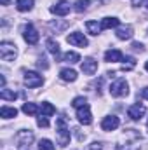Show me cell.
<instances>
[{"instance_id":"6da1fadb","label":"cell","mask_w":148,"mask_h":150,"mask_svg":"<svg viewBox=\"0 0 148 150\" xmlns=\"http://www.w3.org/2000/svg\"><path fill=\"white\" fill-rule=\"evenodd\" d=\"M108 91H110V94L113 98H122V96H127V94H129V86H127L125 79L118 77V79H115L110 84Z\"/></svg>"},{"instance_id":"7a4b0ae2","label":"cell","mask_w":148,"mask_h":150,"mask_svg":"<svg viewBox=\"0 0 148 150\" xmlns=\"http://www.w3.org/2000/svg\"><path fill=\"white\" fill-rule=\"evenodd\" d=\"M56 131H58V138H59V145L61 147H66L70 143V129L66 127V122L65 119H58V124H56Z\"/></svg>"},{"instance_id":"3957f363","label":"cell","mask_w":148,"mask_h":150,"mask_svg":"<svg viewBox=\"0 0 148 150\" xmlns=\"http://www.w3.org/2000/svg\"><path fill=\"white\" fill-rule=\"evenodd\" d=\"M16 45L14 44H11V42H7V40H4L2 44H0V58L4 59V61H14V58H16Z\"/></svg>"},{"instance_id":"277c9868","label":"cell","mask_w":148,"mask_h":150,"mask_svg":"<svg viewBox=\"0 0 148 150\" xmlns=\"http://www.w3.org/2000/svg\"><path fill=\"white\" fill-rule=\"evenodd\" d=\"M16 145H18V149L19 150H26L30 147V143L33 142V133L32 131H19L18 134H16Z\"/></svg>"},{"instance_id":"5b68a950","label":"cell","mask_w":148,"mask_h":150,"mask_svg":"<svg viewBox=\"0 0 148 150\" xmlns=\"http://www.w3.org/2000/svg\"><path fill=\"white\" fill-rule=\"evenodd\" d=\"M23 80H25V84H26L30 89L40 87V86L44 84V79H42V75H38L37 72H26Z\"/></svg>"},{"instance_id":"8992f818","label":"cell","mask_w":148,"mask_h":150,"mask_svg":"<svg viewBox=\"0 0 148 150\" xmlns=\"http://www.w3.org/2000/svg\"><path fill=\"white\" fill-rule=\"evenodd\" d=\"M66 42L68 44H72V45H77V47H87V38L84 37V33H80V32H73V33H70L68 37H66Z\"/></svg>"},{"instance_id":"52a82bcc","label":"cell","mask_w":148,"mask_h":150,"mask_svg":"<svg viewBox=\"0 0 148 150\" xmlns=\"http://www.w3.org/2000/svg\"><path fill=\"white\" fill-rule=\"evenodd\" d=\"M77 119H78V122L84 124V126H89V124L92 122V113L89 110V105H85V107H82V108H77Z\"/></svg>"},{"instance_id":"ba28073f","label":"cell","mask_w":148,"mask_h":150,"mask_svg":"<svg viewBox=\"0 0 148 150\" xmlns=\"http://www.w3.org/2000/svg\"><path fill=\"white\" fill-rule=\"evenodd\" d=\"M23 37H25V40L30 44V45H35L38 42V38H40V35H38V32L33 28V25H26L25 26V33H23Z\"/></svg>"},{"instance_id":"9c48e42d","label":"cell","mask_w":148,"mask_h":150,"mask_svg":"<svg viewBox=\"0 0 148 150\" xmlns=\"http://www.w3.org/2000/svg\"><path fill=\"white\" fill-rule=\"evenodd\" d=\"M70 9H72L70 2L61 0V2H58L56 5H52V7H51V12H52V14H56V16H66V14L70 12Z\"/></svg>"},{"instance_id":"30bf717a","label":"cell","mask_w":148,"mask_h":150,"mask_svg":"<svg viewBox=\"0 0 148 150\" xmlns=\"http://www.w3.org/2000/svg\"><path fill=\"white\" fill-rule=\"evenodd\" d=\"M118 124H120L118 117H117V115H110V117H105V119H103L101 129H103V131H115V129L118 127Z\"/></svg>"},{"instance_id":"8fae6325","label":"cell","mask_w":148,"mask_h":150,"mask_svg":"<svg viewBox=\"0 0 148 150\" xmlns=\"http://www.w3.org/2000/svg\"><path fill=\"white\" fill-rule=\"evenodd\" d=\"M147 112V108L143 107V105H140V103H136V105H132V107H129V110H127V115L132 119V120H140L143 115Z\"/></svg>"},{"instance_id":"7c38bea8","label":"cell","mask_w":148,"mask_h":150,"mask_svg":"<svg viewBox=\"0 0 148 150\" xmlns=\"http://www.w3.org/2000/svg\"><path fill=\"white\" fill-rule=\"evenodd\" d=\"M96 70H98V61H94L92 58L84 59V63H82V72H84V74L85 75H94Z\"/></svg>"},{"instance_id":"4fadbf2b","label":"cell","mask_w":148,"mask_h":150,"mask_svg":"<svg viewBox=\"0 0 148 150\" xmlns=\"http://www.w3.org/2000/svg\"><path fill=\"white\" fill-rule=\"evenodd\" d=\"M105 59L106 61H111V63H117V61H122L124 59V54L118 49H110V51L105 52Z\"/></svg>"},{"instance_id":"5bb4252c","label":"cell","mask_w":148,"mask_h":150,"mask_svg":"<svg viewBox=\"0 0 148 150\" xmlns=\"http://www.w3.org/2000/svg\"><path fill=\"white\" fill-rule=\"evenodd\" d=\"M99 25H101V30H110V28H117L120 25V21L117 18H103Z\"/></svg>"},{"instance_id":"9a60e30c","label":"cell","mask_w":148,"mask_h":150,"mask_svg":"<svg viewBox=\"0 0 148 150\" xmlns=\"http://www.w3.org/2000/svg\"><path fill=\"white\" fill-rule=\"evenodd\" d=\"M59 77L65 80V82H75L77 80V72L72 70V68H63L59 72Z\"/></svg>"},{"instance_id":"2e32d148","label":"cell","mask_w":148,"mask_h":150,"mask_svg":"<svg viewBox=\"0 0 148 150\" xmlns=\"http://www.w3.org/2000/svg\"><path fill=\"white\" fill-rule=\"evenodd\" d=\"M16 9L19 12H28L33 9V0H16Z\"/></svg>"},{"instance_id":"e0dca14e","label":"cell","mask_w":148,"mask_h":150,"mask_svg":"<svg viewBox=\"0 0 148 150\" xmlns=\"http://www.w3.org/2000/svg\"><path fill=\"white\" fill-rule=\"evenodd\" d=\"M132 37V26H120L117 30V38L120 40H127V38Z\"/></svg>"},{"instance_id":"ac0fdd59","label":"cell","mask_w":148,"mask_h":150,"mask_svg":"<svg viewBox=\"0 0 148 150\" xmlns=\"http://www.w3.org/2000/svg\"><path fill=\"white\" fill-rule=\"evenodd\" d=\"M45 45H47V51H49V52H51L54 58H58V56H59V44H58L56 40H52V38H47Z\"/></svg>"},{"instance_id":"d6986e66","label":"cell","mask_w":148,"mask_h":150,"mask_svg":"<svg viewBox=\"0 0 148 150\" xmlns=\"http://www.w3.org/2000/svg\"><path fill=\"white\" fill-rule=\"evenodd\" d=\"M16 115H18V110L14 107H2L0 108V117H4V119H12Z\"/></svg>"},{"instance_id":"ffe728a7","label":"cell","mask_w":148,"mask_h":150,"mask_svg":"<svg viewBox=\"0 0 148 150\" xmlns=\"http://www.w3.org/2000/svg\"><path fill=\"white\" fill-rule=\"evenodd\" d=\"M85 28L91 35H99V32H101V25H98V21H87Z\"/></svg>"},{"instance_id":"44dd1931","label":"cell","mask_w":148,"mask_h":150,"mask_svg":"<svg viewBox=\"0 0 148 150\" xmlns=\"http://www.w3.org/2000/svg\"><path fill=\"white\" fill-rule=\"evenodd\" d=\"M21 110L26 113V115H37L38 113V107L35 105V103H25Z\"/></svg>"},{"instance_id":"7402d4cb","label":"cell","mask_w":148,"mask_h":150,"mask_svg":"<svg viewBox=\"0 0 148 150\" xmlns=\"http://www.w3.org/2000/svg\"><path fill=\"white\" fill-rule=\"evenodd\" d=\"M40 112H42V115H45V117H51V115H54V113H56V108H54L51 103H42Z\"/></svg>"},{"instance_id":"603a6c76","label":"cell","mask_w":148,"mask_h":150,"mask_svg":"<svg viewBox=\"0 0 148 150\" xmlns=\"http://www.w3.org/2000/svg\"><path fill=\"white\" fill-rule=\"evenodd\" d=\"M0 98L2 100H7V101H14L16 98H18V94L14 93V91H9V89H2V93H0Z\"/></svg>"},{"instance_id":"cb8c5ba5","label":"cell","mask_w":148,"mask_h":150,"mask_svg":"<svg viewBox=\"0 0 148 150\" xmlns=\"http://www.w3.org/2000/svg\"><path fill=\"white\" fill-rule=\"evenodd\" d=\"M89 4H91V0H77L73 5L75 12H84L87 7H89Z\"/></svg>"},{"instance_id":"d4e9b609","label":"cell","mask_w":148,"mask_h":150,"mask_svg":"<svg viewBox=\"0 0 148 150\" xmlns=\"http://www.w3.org/2000/svg\"><path fill=\"white\" fill-rule=\"evenodd\" d=\"M63 61H66V63H78L80 61V56L77 54V52H66L65 56H63Z\"/></svg>"},{"instance_id":"484cf974","label":"cell","mask_w":148,"mask_h":150,"mask_svg":"<svg viewBox=\"0 0 148 150\" xmlns=\"http://www.w3.org/2000/svg\"><path fill=\"white\" fill-rule=\"evenodd\" d=\"M38 150H56L51 140H40L38 142Z\"/></svg>"},{"instance_id":"4316f807","label":"cell","mask_w":148,"mask_h":150,"mask_svg":"<svg viewBox=\"0 0 148 150\" xmlns=\"http://www.w3.org/2000/svg\"><path fill=\"white\" fill-rule=\"evenodd\" d=\"M125 61H127V63L122 65V70H124V72H129V70H132V68L136 67V59H134V58H127Z\"/></svg>"},{"instance_id":"83f0119b","label":"cell","mask_w":148,"mask_h":150,"mask_svg":"<svg viewBox=\"0 0 148 150\" xmlns=\"http://www.w3.org/2000/svg\"><path fill=\"white\" fill-rule=\"evenodd\" d=\"M72 105H73L75 108H82V107L87 105V100H85L84 96H78V98H75L73 101H72Z\"/></svg>"},{"instance_id":"f1b7e54d","label":"cell","mask_w":148,"mask_h":150,"mask_svg":"<svg viewBox=\"0 0 148 150\" xmlns=\"http://www.w3.org/2000/svg\"><path fill=\"white\" fill-rule=\"evenodd\" d=\"M37 124L40 126V127H49V120H47V117H45V115H40V117H38Z\"/></svg>"},{"instance_id":"f546056e","label":"cell","mask_w":148,"mask_h":150,"mask_svg":"<svg viewBox=\"0 0 148 150\" xmlns=\"http://www.w3.org/2000/svg\"><path fill=\"white\" fill-rule=\"evenodd\" d=\"M38 67H40V68H44V70H45V68H47V67H49V65H47V63H45V59H44V58H40V59H38Z\"/></svg>"},{"instance_id":"4dcf8cb0","label":"cell","mask_w":148,"mask_h":150,"mask_svg":"<svg viewBox=\"0 0 148 150\" xmlns=\"http://www.w3.org/2000/svg\"><path fill=\"white\" fill-rule=\"evenodd\" d=\"M132 47H134L136 51H143V44H140V42H134V44H132Z\"/></svg>"},{"instance_id":"1f68e13d","label":"cell","mask_w":148,"mask_h":150,"mask_svg":"<svg viewBox=\"0 0 148 150\" xmlns=\"http://www.w3.org/2000/svg\"><path fill=\"white\" fill-rule=\"evenodd\" d=\"M141 96H143L145 100H148V87H145V89L141 91Z\"/></svg>"},{"instance_id":"d6a6232c","label":"cell","mask_w":148,"mask_h":150,"mask_svg":"<svg viewBox=\"0 0 148 150\" xmlns=\"http://www.w3.org/2000/svg\"><path fill=\"white\" fill-rule=\"evenodd\" d=\"M2 5H9V0H2Z\"/></svg>"},{"instance_id":"836d02e7","label":"cell","mask_w":148,"mask_h":150,"mask_svg":"<svg viewBox=\"0 0 148 150\" xmlns=\"http://www.w3.org/2000/svg\"><path fill=\"white\" fill-rule=\"evenodd\" d=\"M140 2H141V0H132V4H134V5H140Z\"/></svg>"},{"instance_id":"e575fe53","label":"cell","mask_w":148,"mask_h":150,"mask_svg":"<svg viewBox=\"0 0 148 150\" xmlns=\"http://www.w3.org/2000/svg\"><path fill=\"white\" fill-rule=\"evenodd\" d=\"M145 7L148 9V0H145Z\"/></svg>"},{"instance_id":"d590c367","label":"cell","mask_w":148,"mask_h":150,"mask_svg":"<svg viewBox=\"0 0 148 150\" xmlns=\"http://www.w3.org/2000/svg\"><path fill=\"white\" fill-rule=\"evenodd\" d=\"M145 68H147V72H148V61H147V65H145Z\"/></svg>"}]
</instances>
